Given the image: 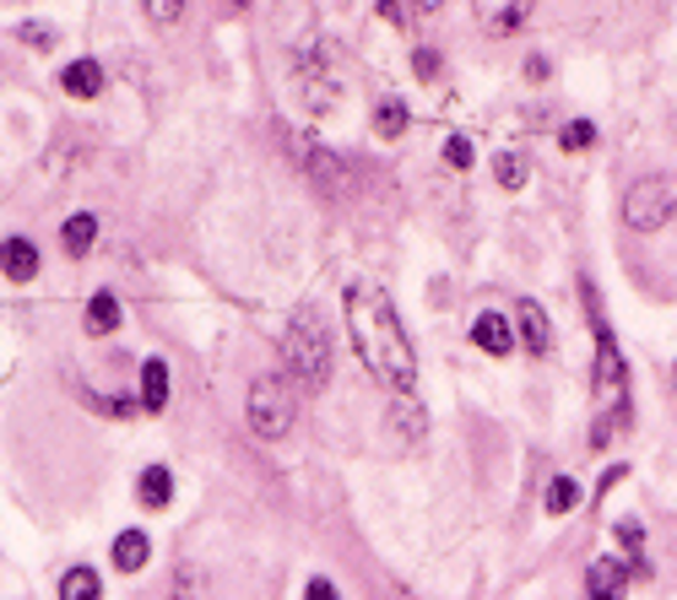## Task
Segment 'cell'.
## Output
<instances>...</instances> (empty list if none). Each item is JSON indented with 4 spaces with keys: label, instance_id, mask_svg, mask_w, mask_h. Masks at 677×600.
Instances as JSON below:
<instances>
[{
    "label": "cell",
    "instance_id": "cell-1",
    "mask_svg": "<svg viewBox=\"0 0 677 600\" xmlns=\"http://www.w3.org/2000/svg\"><path fill=\"white\" fill-rule=\"evenodd\" d=\"M341 314H347V336H352L358 362L380 379L390 396H412L418 390V352H412L407 330L396 320V303L385 298V287L352 281Z\"/></svg>",
    "mask_w": 677,
    "mask_h": 600
},
{
    "label": "cell",
    "instance_id": "cell-2",
    "mask_svg": "<svg viewBox=\"0 0 677 600\" xmlns=\"http://www.w3.org/2000/svg\"><path fill=\"white\" fill-rule=\"evenodd\" d=\"M282 362H288V379L298 390H326L331 379V336L315 309H298L288 330H282Z\"/></svg>",
    "mask_w": 677,
    "mask_h": 600
},
{
    "label": "cell",
    "instance_id": "cell-3",
    "mask_svg": "<svg viewBox=\"0 0 677 600\" xmlns=\"http://www.w3.org/2000/svg\"><path fill=\"white\" fill-rule=\"evenodd\" d=\"M586 314L596 324V368H591V390L601 400V411H624V390H629V368H624V352H618V336H613V324L601 320V309H596V292L586 287Z\"/></svg>",
    "mask_w": 677,
    "mask_h": 600
},
{
    "label": "cell",
    "instance_id": "cell-4",
    "mask_svg": "<svg viewBox=\"0 0 677 600\" xmlns=\"http://www.w3.org/2000/svg\"><path fill=\"white\" fill-rule=\"evenodd\" d=\"M677 217V179L673 173H645L629 184V196H624V222L635 228V233H656V228H667Z\"/></svg>",
    "mask_w": 677,
    "mask_h": 600
},
{
    "label": "cell",
    "instance_id": "cell-5",
    "mask_svg": "<svg viewBox=\"0 0 677 600\" xmlns=\"http://www.w3.org/2000/svg\"><path fill=\"white\" fill-rule=\"evenodd\" d=\"M245 417H250V428L260 439H288V428H293L298 406H293V390H288V379H277V373H260L250 384V406H245Z\"/></svg>",
    "mask_w": 677,
    "mask_h": 600
},
{
    "label": "cell",
    "instance_id": "cell-6",
    "mask_svg": "<svg viewBox=\"0 0 677 600\" xmlns=\"http://www.w3.org/2000/svg\"><path fill=\"white\" fill-rule=\"evenodd\" d=\"M471 11H477V28L488 39H509V33H520L531 22L537 0H471Z\"/></svg>",
    "mask_w": 677,
    "mask_h": 600
},
{
    "label": "cell",
    "instance_id": "cell-7",
    "mask_svg": "<svg viewBox=\"0 0 677 600\" xmlns=\"http://www.w3.org/2000/svg\"><path fill=\"white\" fill-rule=\"evenodd\" d=\"M293 71H298V81H303V103H309L315 114L337 103V81H331V71H320V49H315V39L298 49Z\"/></svg>",
    "mask_w": 677,
    "mask_h": 600
},
{
    "label": "cell",
    "instance_id": "cell-8",
    "mask_svg": "<svg viewBox=\"0 0 677 600\" xmlns=\"http://www.w3.org/2000/svg\"><path fill=\"white\" fill-rule=\"evenodd\" d=\"M629 579H635V562H624V558H596L591 573H586V596H591V600H624Z\"/></svg>",
    "mask_w": 677,
    "mask_h": 600
},
{
    "label": "cell",
    "instance_id": "cell-9",
    "mask_svg": "<svg viewBox=\"0 0 677 600\" xmlns=\"http://www.w3.org/2000/svg\"><path fill=\"white\" fill-rule=\"evenodd\" d=\"M471 341H477L488 358H509V352H515V330H509V320L505 314H494V309L471 320Z\"/></svg>",
    "mask_w": 677,
    "mask_h": 600
},
{
    "label": "cell",
    "instance_id": "cell-10",
    "mask_svg": "<svg viewBox=\"0 0 677 600\" xmlns=\"http://www.w3.org/2000/svg\"><path fill=\"white\" fill-rule=\"evenodd\" d=\"M0 277L6 281H33L39 277V249L28 239H6L0 243Z\"/></svg>",
    "mask_w": 677,
    "mask_h": 600
},
{
    "label": "cell",
    "instance_id": "cell-11",
    "mask_svg": "<svg viewBox=\"0 0 677 600\" xmlns=\"http://www.w3.org/2000/svg\"><path fill=\"white\" fill-rule=\"evenodd\" d=\"M141 411H169V362L163 358H147L141 362Z\"/></svg>",
    "mask_w": 677,
    "mask_h": 600
},
{
    "label": "cell",
    "instance_id": "cell-12",
    "mask_svg": "<svg viewBox=\"0 0 677 600\" xmlns=\"http://www.w3.org/2000/svg\"><path fill=\"white\" fill-rule=\"evenodd\" d=\"M136 503H141V509H169V503H173L169 466H147V471L136 477Z\"/></svg>",
    "mask_w": 677,
    "mask_h": 600
},
{
    "label": "cell",
    "instance_id": "cell-13",
    "mask_svg": "<svg viewBox=\"0 0 677 600\" xmlns=\"http://www.w3.org/2000/svg\"><path fill=\"white\" fill-rule=\"evenodd\" d=\"M520 341H526V352H531V358H548V352H552V324H548V314H542L537 303H520Z\"/></svg>",
    "mask_w": 677,
    "mask_h": 600
},
{
    "label": "cell",
    "instance_id": "cell-14",
    "mask_svg": "<svg viewBox=\"0 0 677 600\" xmlns=\"http://www.w3.org/2000/svg\"><path fill=\"white\" fill-rule=\"evenodd\" d=\"M60 87H66V92H71V98H98V92H103V66H98V60H71V66H66V71H60Z\"/></svg>",
    "mask_w": 677,
    "mask_h": 600
},
{
    "label": "cell",
    "instance_id": "cell-15",
    "mask_svg": "<svg viewBox=\"0 0 677 600\" xmlns=\"http://www.w3.org/2000/svg\"><path fill=\"white\" fill-rule=\"evenodd\" d=\"M147 558H152L147 530H120V536H115V568H120V573H141Z\"/></svg>",
    "mask_w": 677,
    "mask_h": 600
},
{
    "label": "cell",
    "instance_id": "cell-16",
    "mask_svg": "<svg viewBox=\"0 0 677 600\" xmlns=\"http://www.w3.org/2000/svg\"><path fill=\"white\" fill-rule=\"evenodd\" d=\"M87 336H115L120 330V298L103 287V292H92V303H87Z\"/></svg>",
    "mask_w": 677,
    "mask_h": 600
},
{
    "label": "cell",
    "instance_id": "cell-17",
    "mask_svg": "<svg viewBox=\"0 0 677 600\" xmlns=\"http://www.w3.org/2000/svg\"><path fill=\"white\" fill-rule=\"evenodd\" d=\"M92 239H98V217H92V211H77V217L60 228V243H66L71 260H82L87 249H92Z\"/></svg>",
    "mask_w": 677,
    "mask_h": 600
},
{
    "label": "cell",
    "instance_id": "cell-18",
    "mask_svg": "<svg viewBox=\"0 0 677 600\" xmlns=\"http://www.w3.org/2000/svg\"><path fill=\"white\" fill-rule=\"evenodd\" d=\"M98 596H103V584H98V573H92V568L77 562V568H66V573H60V600H98Z\"/></svg>",
    "mask_w": 677,
    "mask_h": 600
},
{
    "label": "cell",
    "instance_id": "cell-19",
    "mask_svg": "<svg viewBox=\"0 0 677 600\" xmlns=\"http://www.w3.org/2000/svg\"><path fill=\"white\" fill-rule=\"evenodd\" d=\"M542 503H548V514H569V509H580V481H575V477H552L548 492H542Z\"/></svg>",
    "mask_w": 677,
    "mask_h": 600
},
{
    "label": "cell",
    "instance_id": "cell-20",
    "mask_svg": "<svg viewBox=\"0 0 677 600\" xmlns=\"http://www.w3.org/2000/svg\"><path fill=\"white\" fill-rule=\"evenodd\" d=\"M375 130H380L385 141H396V136L407 130V103H401V98H380V103H375Z\"/></svg>",
    "mask_w": 677,
    "mask_h": 600
},
{
    "label": "cell",
    "instance_id": "cell-21",
    "mask_svg": "<svg viewBox=\"0 0 677 600\" xmlns=\"http://www.w3.org/2000/svg\"><path fill=\"white\" fill-rule=\"evenodd\" d=\"M494 179H499L505 190H520V184H526V158H520V152H499V158H494Z\"/></svg>",
    "mask_w": 677,
    "mask_h": 600
},
{
    "label": "cell",
    "instance_id": "cell-22",
    "mask_svg": "<svg viewBox=\"0 0 677 600\" xmlns=\"http://www.w3.org/2000/svg\"><path fill=\"white\" fill-rule=\"evenodd\" d=\"M558 147H564V152H586V147H596V124L591 120H569L564 130H558Z\"/></svg>",
    "mask_w": 677,
    "mask_h": 600
},
{
    "label": "cell",
    "instance_id": "cell-23",
    "mask_svg": "<svg viewBox=\"0 0 677 600\" xmlns=\"http://www.w3.org/2000/svg\"><path fill=\"white\" fill-rule=\"evenodd\" d=\"M173 600H207V579H201V568H179L173 573Z\"/></svg>",
    "mask_w": 677,
    "mask_h": 600
},
{
    "label": "cell",
    "instance_id": "cell-24",
    "mask_svg": "<svg viewBox=\"0 0 677 600\" xmlns=\"http://www.w3.org/2000/svg\"><path fill=\"white\" fill-rule=\"evenodd\" d=\"M141 11H147L158 28H173V22L185 17V0H141Z\"/></svg>",
    "mask_w": 677,
    "mask_h": 600
},
{
    "label": "cell",
    "instance_id": "cell-25",
    "mask_svg": "<svg viewBox=\"0 0 677 600\" xmlns=\"http://www.w3.org/2000/svg\"><path fill=\"white\" fill-rule=\"evenodd\" d=\"M471 158H477V152H471V141H466V136H450V141H445V162H450V168H471Z\"/></svg>",
    "mask_w": 677,
    "mask_h": 600
},
{
    "label": "cell",
    "instance_id": "cell-26",
    "mask_svg": "<svg viewBox=\"0 0 677 600\" xmlns=\"http://www.w3.org/2000/svg\"><path fill=\"white\" fill-rule=\"evenodd\" d=\"M22 43H33V49H54V28H43V22H22Z\"/></svg>",
    "mask_w": 677,
    "mask_h": 600
},
{
    "label": "cell",
    "instance_id": "cell-27",
    "mask_svg": "<svg viewBox=\"0 0 677 600\" xmlns=\"http://www.w3.org/2000/svg\"><path fill=\"white\" fill-rule=\"evenodd\" d=\"M303 600H341V596H337V584H331V579H309Z\"/></svg>",
    "mask_w": 677,
    "mask_h": 600
},
{
    "label": "cell",
    "instance_id": "cell-28",
    "mask_svg": "<svg viewBox=\"0 0 677 600\" xmlns=\"http://www.w3.org/2000/svg\"><path fill=\"white\" fill-rule=\"evenodd\" d=\"M412 71H418V77H439V54L418 49V54H412Z\"/></svg>",
    "mask_w": 677,
    "mask_h": 600
},
{
    "label": "cell",
    "instance_id": "cell-29",
    "mask_svg": "<svg viewBox=\"0 0 677 600\" xmlns=\"http://www.w3.org/2000/svg\"><path fill=\"white\" fill-rule=\"evenodd\" d=\"M618 541H624V547H635V552H639V541H645V530H639L635 520H624V524H618Z\"/></svg>",
    "mask_w": 677,
    "mask_h": 600
},
{
    "label": "cell",
    "instance_id": "cell-30",
    "mask_svg": "<svg viewBox=\"0 0 677 600\" xmlns=\"http://www.w3.org/2000/svg\"><path fill=\"white\" fill-rule=\"evenodd\" d=\"M439 6H445V0H407V11H412V17H418V22H428V17H434V11H439Z\"/></svg>",
    "mask_w": 677,
    "mask_h": 600
},
{
    "label": "cell",
    "instance_id": "cell-31",
    "mask_svg": "<svg viewBox=\"0 0 677 600\" xmlns=\"http://www.w3.org/2000/svg\"><path fill=\"white\" fill-rule=\"evenodd\" d=\"M380 11H385V17H401V11H396V0H380Z\"/></svg>",
    "mask_w": 677,
    "mask_h": 600
},
{
    "label": "cell",
    "instance_id": "cell-32",
    "mask_svg": "<svg viewBox=\"0 0 677 600\" xmlns=\"http://www.w3.org/2000/svg\"><path fill=\"white\" fill-rule=\"evenodd\" d=\"M673 384H677V368H673Z\"/></svg>",
    "mask_w": 677,
    "mask_h": 600
}]
</instances>
